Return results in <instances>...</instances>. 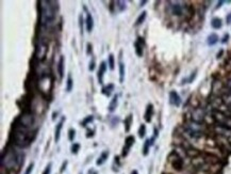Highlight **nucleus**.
Segmentation results:
<instances>
[{"instance_id": "3c124183", "label": "nucleus", "mask_w": 231, "mask_h": 174, "mask_svg": "<svg viewBox=\"0 0 231 174\" xmlns=\"http://www.w3.org/2000/svg\"><path fill=\"white\" fill-rule=\"evenodd\" d=\"M131 174H138V172L136 170H133V171L131 172Z\"/></svg>"}, {"instance_id": "dca6fc26", "label": "nucleus", "mask_w": 231, "mask_h": 174, "mask_svg": "<svg viewBox=\"0 0 231 174\" xmlns=\"http://www.w3.org/2000/svg\"><path fill=\"white\" fill-rule=\"evenodd\" d=\"M107 62L102 61L101 63H100L99 65V70H98V74H97V78H98V82H99L100 84L104 83V73L105 71H107Z\"/></svg>"}, {"instance_id": "c9c22d12", "label": "nucleus", "mask_w": 231, "mask_h": 174, "mask_svg": "<svg viewBox=\"0 0 231 174\" xmlns=\"http://www.w3.org/2000/svg\"><path fill=\"white\" fill-rule=\"evenodd\" d=\"M33 168H34V164L31 162V164L28 166V168H27V170L25 171L24 174H31V173H32V171H33Z\"/></svg>"}, {"instance_id": "f3484780", "label": "nucleus", "mask_w": 231, "mask_h": 174, "mask_svg": "<svg viewBox=\"0 0 231 174\" xmlns=\"http://www.w3.org/2000/svg\"><path fill=\"white\" fill-rule=\"evenodd\" d=\"M64 65H65V59H64V56H61V57L59 58V61H58V74H59V78H60V81H62V79H63V76H64Z\"/></svg>"}, {"instance_id": "f03ea898", "label": "nucleus", "mask_w": 231, "mask_h": 174, "mask_svg": "<svg viewBox=\"0 0 231 174\" xmlns=\"http://www.w3.org/2000/svg\"><path fill=\"white\" fill-rule=\"evenodd\" d=\"M35 138V131H32L31 129L25 128L21 125L13 124V133L12 139L13 143L16 146L21 149L28 148Z\"/></svg>"}, {"instance_id": "f8f14e48", "label": "nucleus", "mask_w": 231, "mask_h": 174, "mask_svg": "<svg viewBox=\"0 0 231 174\" xmlns=\"http://www.w3.org/2000/svg\"><path fill=\"white\" fill-rule=\"evenodd\" d=\"M84 10L85 12H86V18H85V26H86V31L87 32L91 33L92 31H93V28H94V19H93V16H92L91 13L87 11L86 6H84Z\"/></svg>"}, {"instance_id": "412c9836", "label": "nucleus", "mask_w": 231, "mask_h": 174, "mask_svg": "<svg viewBox=\"0 0 231 174\" xmlns=\"http://www.w3.org/2000/svg\"><path fill=\"white\" fill-rule=\"evenodd\" d=\"M114 91V84L113 83H108L107 86L102 88V93L105 95L107 97H110L112 95Z\"/></svg>"}, {"instance_id": "f704fd0d", "label": "nucleus", "mask_w": 231, "mask_h": 174, "mask_svg": "<svg viewBox=\"0 0 231 174\" xmlns=\"http://www.w3.org/2000/svg\"><path fill=\"white\" fill-rule=\"evenodd\" d=\"M79 149H80V144L79 143H74L73 145H71V153H73V154H78Z\"/></svg>"}, {"instance_id": "393cba45", "label": "nucleus", "mask_w": 231, "mask_h": 174, "mask_svg": "<svg viewBox=\"0 0 231 174\" xmlns=\"http://www.w3.org/2000/svg\"><path fill=\"white\" fill-rule=\"evenodd\" d=\"M211 26L214 29H221L222 26H223V21H222V19L218 18V17H215V18H213L212 21H211Z\"/></svg>"}, {"instance_id": "72a5a7b5", "label": "nucleus", "mask_w": 231, "mask_h": 174, "mask_svg": "<svg viewBox=\"0 0 231 174\" xmlns=\"http://www.w3.org/2000/svg\"><path fill=\"white\" fill-rule=\"evenodd\" d=\"M75 137H76V130L74 128H70L68 130V139H69V141H74Z\"/></svg>"}, {"instance_id": "0eeeda50", "label": "nucleus", "mask_w": 231, "mask_h": 174, "mask_svg": "<svg viewBox=\"0 0 231 174\" xmlns=\"http://www.w3.org/2000/svg\"><path fill=\"white\" fill-rule=\"evenodd\" d=\"M168 161H169V164H172V167L176 171H182L183 168H184L183 158H181L175 151L172 152V153L168 155Z\"/></svg>"}, {"instance_id": "7c9ffc66", "label": "nucleus", "mask_w": 231, "mask_h": 174, "mask_svg": "<svg viewBox=\"0 0 231 174\" xmlns=\"http://www.w3.org/2000/svg\"><path fill=\"white\" fill-rule=\"evenodd\" d=\"M94 121V117L93 115H87L86 118L83 120V121L81 122V126H83V127H86V125L87 124H89V123H92V122Z\"/></svg>"}, {"instance_id": "8fccbe9b", "label": "nucleus", "mask_w": 231, "mask_h": 174, "mask_svg": "<svg viewBox=\"0 0 231 174\" xmlns=\"http://www.w3.org/2000/svg\"><path fill=\"white\" fill-rule=\"evenodd\" d=\"M146 0H144V1H141V6H144V4L146 3Z\"/></svg>"}, {"instance_id": "bb28decb", "label": "nucleus", "mask_w": 231, "mask_h": 174, "mask_svg": "<svg viewBox=\"0 0 231 174\" xmlns=\"http://www.w3.org/2000/svg\"><path fill=\"white\" fill-rule=\"evenodd\" d=\"M108 65H109L110 70L114 71V68H115V58H114L113 53H110L109 57H108Z\"/></svg>"}, {"instance_id": "37998d69", "label": "nucleus", "mask_w": 231, "mask_h": 174, "mask_svg": "<svg viewBox=\"0 0 231 174\" xmlns=\"http://www.w3.org/2000/svg\"><path fill=\"white\" fill-rule=\"evenodd\" d=\"M66 166H67V161L65 160V161L63 162V164H62V168H61V170H60V173H63L64 172V170L66 169Z\"/></svg>"}, {"instance_id": "473e14b6", "label": "nucleus", "mask_w": 231, "mask_h": 174, "mask_svg": "<svg viewBox=\"0 0 231 174\" xmlns=\"http://www.w3.org/2000/svg\"><path fill=\"white\" fill-rule=\"evenodd\" d=\"M196 77V71L194 73H192V75L190 76L189 78H185V79L182 80V83H191V82L194 80V78Z\"/></svg>"}, {"instance_id": "f257e3e1", "label": "nucleus", "mask_w": 231, "mask_h": 174, "mask_svg": "<svg viewBox=\"0 0 231 174\" xmlns=\"http://www.w3.org/2000/svg\"><path fill=\"white\" fill-rule=\"evenodd\" d=\"M40 4V24L43 30L48 31L55 25L59 11V2L48 0L39 1Z\"/></svg>"}, {"instance_id": "2eb2a0df", "label": "nucleus", "mask_w": 231, "mask_h": 174, "mask_svg": "<svg viewBox=\"0 0 231 174\" xmlns=\"http://www.w3.org/2000/svg\"><path fill=\"white\" fill-rule=\"evenodd\" d=\"M64 122H65V117H62L61 120L59 121V123H58L57 126H55V142L60 141V138H61V130H62V128H63Z\"/></svg>"}, {"instance_id": "58836bf2", "label": "nucleus", "mask_w": 231, "mask_h": 174, "mask_svg": "<svg viewBox=\"0 0 231 174\" xmlns=\"http://www.w3.org/2000/svg\"><path fill=\"white\" fill-rule=\"evenodd\" d=\"M51 167H52V164H51V162H49V164H47L46 169L44 170V172H43V174H50V172H51Z\"/></svg>"}, {"instance_id": "4468645a", "label": "nucleus", "mask_w": 231, "mask_h": 174, "mask_svg": "<svg viewBox=\"0 0 231 174\" xmlns=\"http://www.w3.org/2000/svg\"><path fill=\"white\" fill-rule=\"evenodd\" d=\"M142 40L143 39L138 37L134 42V49H135V53L138 57H143V55H144V43H143Z\"/></svg>"}, {"instance_id": "a19ab883", "label": "nucleus", "mask_w": 231, "mask_h": 174, "mask_svg": "<svg viewBox=\"0 0 231 174\" xmlns=\"http://www.w3.org/2000/svg\"><path fill=\"white\" fill-rule=\"evenodd\" d=\"M86 53L87 55H92V51H93V45H92L91 43H87V45H86Z\"/></svg>"}, {"instance_id": "4be33fe9", "label": "nucleus", "mask_w": 231, "mask_h": 174, "mask_svg": "<svg viewBox=\"0 0 231 174\" xmlns=\"http://www.w3.org/2000/svg\"><path fill=\"white\" fill-rule=\"evenodd\" d=\"M114 4H115L114 6H115L117 12H124L127 9V4L125 1H119V0H118V1H114Z\"/></svg>"}, {"instance_id": "ddd939ff", "label": "nucleus", "mask_w": 231, "mask_h": 174, "mask_svg": "<svg viewBox=\"0 0 231 174\" xmlns=\"http://www.w3.org/2000/svg\"><path fill=\"white\" fill-rule=\"evenodd\" d=\"M169 102L175 107H179L181 105V97L176 91H170L169 93Z\"/></svg>"}, {"instance_id": "aec40b11", "label": "nucleus", "mask_w": 231, "mask_h": 174, "mask_svg": "<svg viewBox=\"0 0 231 174\" xmlns=\"http://www.w3.org/2000/svg\"><path fill=\"white\" fill-rule=\"evenodd\" d=\"M108 157H109V151H104L101 154H100V156L98 157L97 161H96V164L97 166H101V164H104L105 161H107Z\"/></svg>"}, {"instance_id": "423d86ee", "label": "nucleus", "mask_w": 231, "mask_h": 174, "mask_svg": "<svg viewBox=\"0 0 231 174\" xmlns=\"http://www.w3.org/2000/svg\"><path fill=\"white\" fill-rule=\"evenodd\" d=\"M47 51H48V42L46 41V39L40 37L39 43L35 46V51L33 56H34L40 62H43L47 56Z\"/></svg>"}, {"instance_id": "ea45409f", "label": "nucleus", "mask_w": 231, "mask_h": 174, "mask_svg": "<svg viewBox=\"0 0 231 174\" xmlns=\"http://www.w3.org/2000/svg\"><path fill=\"white\" fill-rule=\"evenodd\" d=\"M118 123H119V118H118V117H113V119H112V121H111L112 126H115V125H117Z\"/></svg>"}, {"instance_id": "7ed1b4c3", "label": "nucleus", "mask_w": 231, "mask_h": 174, "mask_svg": "<svg viewBox=\"0 0 231 174\" xmlns=\"http://www.w3.org/2000/svg\"><path fill=\"white\" fill-rule=\"evenodd\" d=\"M1 156V168H6L9 170H18L24 164L25 155L14 149H6Z\"/></svg>"}, {"instance_id": "9d476101", "label": "nucleus", "mask_w": 231, "mask_h": 174, "mask_svg": "<svg viewBox=\"0 0 231 174\" xmlns=\"http://www.w3.org/2000/svg\"><path fill=\"white\" fill-rule=\"evenodd\" d=\"M203 120H205V111H203V109L195 108V110L192 112V121L203 124Z\"/></svg>"}, {"instance_id": "9b49d317", "label": "nucleus", "mask_w": 231, "mask_h": 174, "mask_svg": "<svg viewBox=\"0 0 231 174\" xmlns=\"http://www.w3.org/2000/svg\"><path fill=\"white\" fill-rule=\"evenodd\" d=\"M134 142H135V139H134L133 136H128L126 138V140H125V145L124 148H123V156H124V157H126L128 154H129L130 149H131L132 145L134 144Z\"/></svg>"}, {"instance_id": "79ce46f5", "label": "nucleus", "mask_w": 231, "mask_h": 174, "mask_svg": "<svg viewBox=\"0 0 231 174\" xmlns=\"http://www.w3.org/2000/svg\"><path fill=\"white\" fill-rule=\"evenodd\" d=\"M94 133H95V130H91V129H87V135H86V137H87V138L93 137V136H94Z\"/></svg>"}, {"instance_id": "09e8293b", "label": "nucleus", "mask_w": 231, "mask_h": 174, "mask_svg": "<svg viewBox=\"0 0 231 174\" xmlns=\"http://www.w3.org/2000/svg\"><path fill=\"white\" fill-rule=\"evenodd\" d=\"M223 3H224V1H219L218 3H217V6H216V9H218L219 6H222V4H223Z\"/></svg>"}, {"instance_id": "6ab92c4d", "label": "nucleus", "mask_w": 231, "mask_h": 174, "mask_svg": "<svg viewBox=\"0 0 231 174\" xmlns=\"http://www.w3.org/2000/svg\"><path fill=\"white\" fill-rule=\"evenodd\" d=\"M118 106V95H114L113 99H111V102L109 104V107H108V110L110 111V112H114V111L116 110V108H117Z\"/></svg>"}, {"instance_id": "cd10ccee", "label": "nucleus", "mask_w": 231, "mask_h": 174, "mask_svg": "<svg viewBox=\"0 0 231 174\" xmlns=\"http://www.w3.org/2000/svg\"><path fill=\"white\" fill-rule=\"evenodd\" d=\"M146 16H147V12H146V11H143V12L140 14V16L138 17V19H136L135 25H134V26H140V25H142V24L144 23L145 19H146Z\"/></svg>"}, {"instance_id": "a211bd4d", "label": "nucleus", "mask_w": 231, "mask_h": 174, "mask_svg": "<svg viewBox=\"0 0 231 174\" xmlns=\"http://www.w3.org/2000/svg\"><path fill=\"white\" fill-rule=\"evenodd\" d=\"M152 115H153V105L152 104H148L146 107V111H145L144 114V119L147 123H149L152 119Z\"/></svg>"}, {"instance_id": "1a4fd4ad", "label": "nucleus", "mask_w": 231, "mask_h": 174, "mask_svg": "<svg viewBox=\"0 0 231 174\" xmlns=\"http://www.w3.org/2000/svg\"><path fill=\"white\" fill-rule=\"evenodd\" d=\"M169 12L175 16H181L184 13L187 6H183L180 1H168Z\"/></svg>"}, {"instance_id": "5701e85b", "label": "nucleus", "mask_w": 231, "mask_h": 174, "mask_svg": "<svg viewBox=\"0 0 231 174\" xmlns=\"http://www.w3.org/2000/svg\"><path fill=\"white\" fill-rule=\"evenodd\" d=\"M118 66H119V82L123 83L125 81V64L122 60H119Z\"/></svg>"}, {"instance_id": "c756f323", "label": "nucleus", "mask_w": 231, "mask_h": 174, "mask_svg": "<svg viewBox=\"0 0 231 174\" xmlns=\"http://www.w3.org/2000/svg\"><path fill=\"white\" fill-rule=\"evenodd\" d=\"M150 146H151V143H150V140L147 139L146 141L144 142V146H143V155L147 156L148 153H149Z\"/></svg>"}, {"instance_id": "c85d7f7f", "label": "nucleus", "mask_w": 231, "mask_h": 174, "mask_svg": "<svg viewBox=\"0 0 231 174\" xmlns=\"http://www.w3.org/2000/svg\"><path fill=\"white\" fill-rule=\"evenodd\" d=\"M74 89V80L71 78V75L68 74L67 76V80H66V91L67 92H70Z\"/></svg>"}, {"instance_id": "20e7f679", "label": "nucleus", "mask_w": 231, "mask_h": 174, "mask_svg": "<svg viewBox=\"0 0 231 174\" xmlns=\"http://www.w3.org/2000/svg\"><path fill=\"white\" fill-rule=\"evenodd\" d=\"M184 131L191 138L197 140L199 139V138L203 137V135H205V125L191 121L189 123L185 124Z\"/></svg>"}, {"instance_id": "49530a36", "label": "nucleus", "mask_w": 231, "mask_h": 174, "mask_svg": "<svg viewBox=\"0 0 231 174\" xmlns=\"http://www.w3.org/2000/svg\"><path fill=\"white\" fill-rule=\"evenodd\" d=\"M87 174H98V173H97V171H95L94 169H91V170H89Z\"/></svg>"}, {"instance_id": "c03bdc74", "label": "nucleus", "mask_w": 231, "mask_h": 174, "mask_svg": "<svg viewBox=\"0 0 231 174\" xmlns=\"http://www.w3.org/2000/svg\"><path fill=\"white\" fill-rule=\"evenodd\" d=\"M226 86H227V89L229 90V93L231 94V80H228V82H227Z\"/></svg>"}, {"instance_id": "e433bc0d", "label": "nucleus", "mask_w": 231, "mask_h": 174, "mask_svg": "<svg viewBox=\"0 0 231 174\" xmlns=\"http://www.w3.org/2000/svg\"><path fill=\"white\" fill-rule=\"evenodd\" d=\"M95 66H96V63H95V59H92V61L89 62V70L91 71V72H93L94 70H95Z\"/></svg>"}, {"instance_id": "2f4dec72", "label": "nucleus", "mask_w": 231, "mask_h": 174, "mask_svg": "<svg viewBox=\"0 0 231 174\" xmlns=\"http://www.w3.org/2000/svg\"><path fill=\"white\" fill-rule=\"evenodd\" d=\"M145 135H146V125L142 124L138 128V137L140 138H144Z\"/></svg>"}, {"instance_id": "de8ad7c7", "label": "nucleus", "mask_w": 231, "mask_h": 174, "mask_svg": "<svg viewBox=\"0 0 231 174\" xmlns=\"http://www.w3.org/2000/svg\"><path fill=\"white\" fill-rule=\"evenodd\" d=\"M231 23V13L227 16V24H230Z\"/></svg>"}, {"instance_id": "39448f33", "label": "nucleus", "mask_w": 231, "mask_h": 174, "mask_svg": "<svg viewBox=\"0 0 231 174\" xmlns=\"http://www.w3.org/2000/svg\"><path fill=\"white\" fill-rule=\"evenodd\" d=\"M14 123L21 125L25 128L31 129L33 127V125L35 124V117L32 112H22V114H21L15 120Z\"/></svg>"}, {"instance_id": "a18cd8bd", "label": "nucleus", "mask_w": 231, "mask_h": 174, "mask_svg": "<svg viewBox=\"0 0 231 174\" xmlns=\"http://www.w3.org/2000/svg\"><path fill=\"white\" fill-rule=\"evenodd\" d=\"M228 39H229V35L226 34L225 37H224V39H223V41H222V42H223V43H226V42L228 41Z\"/></svg>"}, {"instance_id": "a878e982", "label": "nucleus", "mask_w": 231, "mask_h": 174, "mask_svg": "<svg viewBox=\"0 0 231 174\" xmlns=\"http://www.w3.org/2000/svg\"><path fill=\"white\" fill-rule=\"evenodd\" d=\"M132 121H133V117H132V114H129L128 117L125 119L124 121V124H125V130L129 131L130 130V127H131V124H132Z\"/></svg>"}, {"instance_id": "6e6552de", "label": "nucleus", "mask_w": 231, "mask_h": 174, "mask_svg": "<svg viewBox=\"0 0 231 174\" xmlns=\"http://www.w3.org/2000/svg\"><path fill=\"white\" fill-rule=\"evenodd\" d=\"M213 115L218 125L231 129V115H226L225 113L219 112V111H214Z\"/></svg>"}, {"instance_id": "4c0bfd02", "label": "nucleus", "mask_w": 231, "mask_h": 174, "mask_svg": "<svg viewBox=\"0 0 231 174\" xmlns=\"http://www.w3.org/2000/svg\"><path fill=\"white\" fill-rule=\"evenodd\" d=\"M83 17H82V15H80L79 16V25H80V31H81V34H83Z\"/></svg>"}, {"instance_id": "b1692460", "label": "nucleus", "mask_w": 231, "mask_h": 174, "mask_svg": "<svg viewBox=\"0 0 231 174\" xmlns=\"http://www.w3.org/2000/svg\"><path fill=\"white\" fill-rule=\"evenodd\" d=\"M218 35L216 34V33H211V34L208 37V45L210 46H213L215 45V44L218 42Z\"/></svg>"}]
</instances>
